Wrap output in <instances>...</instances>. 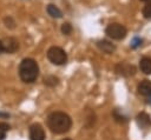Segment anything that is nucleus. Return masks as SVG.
I'll use <instances>...</instances> for the list:
<instances>
[{"instance_id":"f257e3e1","label":"nucleus","mask_w":151,"mask_h":140,"mask_svg":"<svg viewBox=\"0 0 151 140\" xmlns=\"http://www.w3.org/2000/svg\"><path fill=\"white\" fill-rule=\"evenodd\" d=\"M47 126L54 134H64L70 131L72 119L64 112H52L47 116Z\"/></svg>"},{"instance_id":"f03ea898","label":"nucleus","mask_w":151,"mask_h":140,"mask_svg":"<svg viewBox=\"0 0 151 140\" xmlns=\"http://www.w3.org/2000/svg\"><path fill=\"white\" fill-rule=\"evenodd\" d=\"M39 75V66L34 59L26 58L19 65V76L26 84H32Z\"/></svg>"},{"instance_id":"7ed1b4c3","label":"nucleus","mask_w":151,"mask_h":140,"mask_svg":"<svg viewBox=\"0 0 151 140\" xmlns=\"http://www.w3.org/2000/svg\"><path fill=\"white\" fill-rule=\"evenodd\" d=\"M47 59L57 66H63L67 62V54L66 52L58 46H52L47 51Z\"/></svg>"},{"instance_id":"20e7f679","label":"nucleus","mask_w":151,"mask_h":140,"mask_svg":"<svg viewBox=\"0 0 151 140\" xmlns=\"http://www.w3.org/2000/svg\"><path fill=\"white\" fill-rule=\"evenodd\" d=\"M105 33L109 38H111L113 40H123L127 34V29L122 24L113 22V24H110L105 28Z\"/></svg>"},{"instance_id":"39448f33","label":"nucleus","mask_w":151,"mask_h":140,"mask_svg":"<svg viewBox=\"0 0 151 140\" xmlns=\"http://www.w3.org/2000/svg\"><path fill=\"white\" fill-rule=\"evenodd\" d=\"M28 135L29 140H45V131L39 124H33L29 126Z\"/></svg>"},{"instance_id":"423d86ee","label":"nucleus","mask_w":151,"mask_h":140,"mask_svg":"<svg viewBox=\"0 0 151 140\" xmlns=\"http://www.w3.org/2000/svg\"><path fill=\"white\" fill-rule=\"evenodd\" d=\"M116 72L120 75H124V76H130V75H133L136 73V68L129 64H125V62H120L116 66Z\"/></svg>"},{"instance_id":"0eeeda50","label":"nucleus","mask_w":151,"mask_h":140,"mask_svg":"<svg viewBox=\"0 0 151 140\" xmlns=\"http://www.w3.org/2000/svg\"><path fill=\"white\" fill-rule=\"evenodd\" d=\"M19 49V42L14 38H8L6 42H4V52L6 53H14Z\"/></svg>"},{"instance_id":"6e6552de","label":"nucleus","mask_w":151,"mask_h":140,"mask_svg":"<svg viewBox=\"0 0 151 140\" xmlns=\"http://www.w3.org/2000/svg\"><path fill=\"white\" fill-rule=\"evenodd\" d=\"M97 47L100 51H103L104 53H107V54H111V53H113L116 51V46L112 42L107 41V40H99V41H97Z\"/></svg>"},{"instance_id":"1a4fd4ad","label":"nucleus","mask_w":151,"mask_h":140,"mask_svg":"<svg viewBox=\"0 0 151 140\" xmlns=\"http://www.w3.org/2000/svg\"><path fill=\"white\" fill-rule=\"evenodd\" d=\"M137 91H138V93H139L140 95H143V96H145V98L150 96V95H151V82H150L149 80L142 81L140 84H138Z\"/></svg>"},{"instance_id":"9d476101","label":"nucleus","mask_w":151,"mask_h":140,"mask_svg":"<svg viewBox=\"0 0 151 140\" xmlns=\"http://www.w3.org/2000/svg\"><path fill=\"white\" fill-rule=\"evenodd\" d=\"M136 119H137V124H138L140 127H143V128H146V127L151 126V118H150V115H147V114L144 113V112L139 113Z\"/></svg>"},{"instance_id":"9b49d317","label":"nucleus","mask_w":151,"mask_h":140,"mask_svg":"<svg viewBox=\"0 0 151 140\" xmlns=\"http://www.w3.org/2000/svg\"><path fill=\"white\" fill-rule=\"evenodd\" d=\"M139 67L144 74H151V58L149 56L142 58L139 61Z\"/></svg>"},{"instance_id":"f8f14e48","label":"nucleus","mask_w":151,"mask_h":140,"mask_svg":"<svg viewBox=\"0 0 151 140\" xmlns=\"http://www.w3.org/2000/svg\"><path fill=\"white\" fill-rule=\"evenodd\" d=\"M47 13H48L52 18H57V19H59V18L63 16L61 11H60L55 5H53V4H50V5L47 6Z\"/></svg>"},{"instance_id":"ddd939ff","label":"nucleus","mask_w":151,"mask_h":140,"mask_svg":"<svg viewBox=\"0 0 151 140\" xmlns=\"http://www.w3.org/2000/svg\"><path fill=\"white\" fill-rule=\"evenodd\" d=\"M58 82H59V79L54 75H50V76H46L44 79V84L46 86H50V87H53V86L58 85Z\"/></svg>"},{"instance_id":"4468645a","label":"nucleus","mask_w":151,"mask_h":140,"mask_svg":"<svg viewBox=\"0 0 151 140\" xmlns=\"http://www.w3.org/2000/svg\"><path fill=\"white\" fill-rule=\"evenodd\" d=\"M72 31H73V27H72V25H71L70 22H64V24L61 25V33H63V34L70 35V34L72 33Z\"/></svg>"},{"instance_id":"2eb2a0df","label":"nucleus","mask_w":151,"mask_h":140,"mask_svg":"<svg viewBox=\"0 0 151 140\" xmlns=\"http://www.w3.org/2000/svg\"><path fill=\"white\" fill-rule=\"evenodd\" d=\"M143 15L146 19H151V2H147L143 8Z\"/></svg>"},{"instance_id":"dca6fc26","label":"nucleus","mask_w":151,"mask_h":140,"mask_svg":"<svg viewBox=\"0 0 151 140\" xmlns=\"http://www.w3.org/2000/svg\"><path fill=\"white\" fill-rule=\"evenodd\" d=\"M4 21H5V25H6V27H7V28H11V29H12V28H14V27H15V21L13 20V18H12V16H6Z\"/></svg>"},{"instance_id":"f3484780","label":"nucleus","mask_w":151,"mask_h":140,"mask_svg":"<svg viewBox=\"0 0 151 140\" xmlns=\"http://www.w3.org/2000/svg\"><path fill=\"white\" fill-rule=\"evenodd\" d=\"M142 42H143V40H142L140 38L134 36V38L132 39V41H131V47H132V48H137V47H139V46L142 45Z\"/></svg>"},{"instance_id":"a211bd4d","label":"nucleus","mask_w":151,"mask_h":140,"mask_svg":"<svg viewBox=\"0 0 151 140\" xmlns=\"http://www.w3.org/2000/svg\"><path fill=\"white\" fill-rule=\"evenodd\" d=\"M11 129V126L7 124V122H0V131L2 132H7Z\"/></svg>"},{"instance_id":"6ab92c4d","label":"nucleus","mask_w":151,"mask_h":140,"mask_svg":"<svg viewBox=\"0 0 151 140\" xmlns=\"http://www.w3.org/2000/svg\"><path fill=\"white\" fill-rule=\"evenodd\" d=\"M113 115H114L116 120H117V121H119V122H124V121H126V119H125L123 115H118V113H117L116 111L113 112Z\"/></svg>"},{"instance_id":"aec40b11","label":"nucleus","mask_w":151,"mask_h":140,"mask_svg":"<svg viewBox=\"0 0 151 140\" xmlns=\"http://www.w3.org/2000/svg\"><path fill=\"white\" fill-rule=\"evenodd\" d=\"M5 138H6V132L0 131V140H5Z\"/></svg>"},{"instance_id":"412c9836","label":"nucleus","mask_w":151,"mask_h":140,"mask_svg":"<svg viewBox=\"0 0 151 140\" xmlns=\"http://www.w3.org/2000/svg\"><path fill=\"white\" fill-rule=\"evenodd\" d=\"M4 53V42L0 40V54Z\"/></svg>"},{"instance_id":"4be33fe9","label":"nucleus","mask_w":151,"mask_h":140,"mask_svg":"<svg viewBox=\"0 0 151 140\" xmlns=\"http://www.w3.org/2000/svg\"><path fill=\"white\" fill-rule=\"evenodd\" d=\"M146 100H147V104H150V105H151V95H150V96H147V98H146Z\"/></svg>"},{"instance_id":"5701e85b","label":"nucleus","mask_w":151,"mask_h":140,"mask_svg":"<svg viewBox=\"0 0 151 140\" xmlns=\"http://www.w3.org/2000/svg\"><path fill=\"white\" fill-rule=\"evenodd\" d=\"M140 1H144V2H151V0H140Z\"/></svg>"},{"instance_id":"b1692460","label":"nucleus","mask_w":151,"mask_h":140,"mask_svg":"<svg viewBox=\"0 0 151 140\" xmlns=\"http://www.w3.org/2000/svg\"><path fill=\"white\" fill-rule=\"evenodd\" d=\"M63 140H72V139H68V138H67V139H63Z\"/></svg>"}]
</instances>
